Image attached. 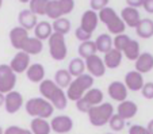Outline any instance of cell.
<instances>
[{
	"mask_svg": "<svg viewBox=\"0 0 153 134\" xmlns=\"http://www.w3.org/2000/svg\"><path fill=\"white\" fill-rule=\"evenodd\" d=\"M75 35L76 38H77L79 41L81 42H87V41H91V34H88L87 31H84L83 29H80V27H77V29L75 30Z\"/></svg>",
	"mask_w": 153,
	"mask_h": 134,
	"instance_id": "40",
	"label": "cell"
},
{
	"mask_svg": "<svg viewBox=\"0 0 153 134\" xmlns=\"http://www.w3.org/2000/svg\"><path fill=\"white\" fill-rule=\"evenodd\" d=\"M48 1H49V0H31V1H29L30 3L29 10L35 16H37V15H45L46 14Z\"/></svg>",
	"mask_w": 153,
	"mask_h": 134,
	"instance_id": "34",
	"label": "cell"
},
{
	"mask_svg": "<svg viewBox=\"0 0 153 134\" xmlns=\"http://www.w3.org/2000/svg\"><path fill=\"white\" fill-rule=\"evenodd\" d=\"M75 8V1L73 0H49L46 6V16L56 21L64 18L65 15L71 14Z\"/></svg>",
	"mask_w": 153,
	"mask_h": 134,
	"instance_id": "6",
	"label": "cell"
},
{
	"mask_svg": "<svg viewBox=\"0 0 153 134\" xmlns=\"http://www.w3.org/2000/svg\"><path fill=\"white\" fill-rule=\"evenodd\" d=\"M18 22H19V26L22 27V29L27 30V31L34 30V27L37 26V23H38L37 16L27 8L22 10V11L19 12V15H18Z\"/></svg>",
	"mask_w": 153,
	"mask_h": 134,
	"instance_id": "21",
	"label": "cell"
},
{
	"mask_svg": "<svg viewBox=\"0 0 153 134\" xmlns=\"http://www.w3.org/2000/svg\"><path fill=\"white\" fill-rule=\"evenodd\" d=\"M52 29H53V33L56 34H61V35H65L69 33L71 30V22L68 18H60V19H56L53 21L52 23Z\"/></svg>",
	"mask_w": 153,
	"mask_h": 134,
	"instance_id": "33",
	"label": "cell"
},
{
	"mask_svg": "<svg viewBox=\"0 0 153 134\" xmlns=\"http://www.w3.org/2000/svg\"><path fill=\"white\" fill-rule=\"evenodd\" d=\"M27 79L31 83L35 84H41V83L45 80V68L42 64L39 62H35V64H30L29 69L26 70Z\"/></svg>",
	"mask_w": 153,
	"mask_h": 134,
	"instance_id": "22",
	"label": "cell"
},
{
	"mask_svg": "<svg viewBox=\"0 0 153 134\" xmlns=\"http://www.w3.org/2000/svg\"><path fill=\"white\" fill-rule=\"evenodd\" d=\"M122 58H123L122 52H119V50H117L113 47V49H111L108 53H106L103 57V62H104L106 69L107 68H108V69H117V68L121 65Z\"/></svg>",
	"mask_w": 153,
	"mask_h": 134,
	"instance_id": "23",
	"label": "cell"
},
{
	"mask_svg": "<svg viewBox=\"0 0 153 134\" xmlns=\"http://www.w3.org/2000/svg\"><path fill=\"white\" fill-rule=\"evenodd\" d=\"M141 93H142V96H144L145 99H148V100L153 99V83L152 81L145 83L144 87H142V90H141Z\"/></svg>",
	"mask_w": 153,
	"mask_h": 134,
	"instance_id": "38",
	"label": "cell"
},
{
	"mask_svg": "<svg viewBox=\"0 0 153 134\" xmlns=\"http://www.w3.org/2000/svg\"><path fill=\"white\" fill-rule=\"evenodd\" d=\"M4 106H6V111L8 114H15L22 108L23 106V96L22 93L18 92V91H11L6 95V99H4Z\"/></svg>",
	"mask_w": 153,
	"mask_h": 134,
	"instance_id": "13",
	"label": "cell"
},
{
	"mask_svg": "<svg viewBox=\"0 0 153 134\" xmlns=\"http://www.w3.org/2000/svg\"><path fill=\"white\" fill-rule=\"evenodd\" d=\"M125 85H126L127 91H141L142 87H144V77H142L141 73H138L137 70H130L125 75Z\"/></svg>",
	"mask_w": 153,
	"mask_h": 134,
	"instance_id": "18",
	"label": "cell"
},
{
	"mask_svg": "<svg viewBox=\"0 0 153 134\" xmlns=\"http://www.w3.org/2000/svg\"><path fill=\"white\" fill-rule=\"evenodd\" d=\"M94 81H95V79L88 73H84L79 77H75L72 80V83L69 84V87L67 88V92H65L68 100H73V102L80 100L84 96V93L92 88Z\"/></svg>",
	"mask_w": 153,
	"mask_h": 134,
	"instance_id": "2",
	"label": "cell"
},
{
	"mask_svg": "<svg viewBox=\"0 0 153 134\" xmlns=\"http://www.w3.org/2000/svg\"><path fill=\"white\" fill-rule=\"evenodd\" d=\"M136 33L140 38H144V39L152 38L153 37V21L149 19V18L141 19L138 26L136 27Z\"/></svg>",
	"mask_w": 153,
	"mask_h": 134,
	"instance_id": "27",
	"label": "cell"
},
{
	"mask_svg": "<svg viewBox=\"0 0 153 134\" xmlns=\"http://www.w3.org/2000/svg\"><path fill=\"white\" fill-rule=\"evenodd\" d=\"M153 69V54L149 52H144L140 54V57L136 60V69L138 73H149Z\"/></svg>",
	"mask_w": 153,
	"mask_h": 134,
	"instance_id": "20",
	"label": "cell"
},
{
	"mask_svg": "<svg viewBox=\"0 0 153 134\" xmlns=\"http://www.w3.org/2000/svg\"><path fill=\"white\" fill-rule=\"evenodd\" d=\"M53 34V29H52V23H49L48 21H41L37 23V26L34 27V35L37 39L39 41H45L49 39Z\"/></svg>",
	"mask_w": 153,
	"mask_h": 134,
	"instance_id": "24",
	"label": "cell"
},
{
	"mask_svg": "<svg viewBox=\"0 0 153 134\" xmlns=\"http://www.w3.org/2000/svg\"><path fill=\"white\" fill-rule=\"evenodd\" d=\"M122 54H125V57H126L129 61H134L136 62V60L140 57V54H141V50H140V44L136 41V39H131V41L129 42V45L126 46V49L122 52Z\"/></svg>",
	"mask_w": 153,
	"mask_h": 134,
	"instance_id": "32",
	"label": "cell"
},
{
	"mask_svg": "<svg viewBox=\"0 0 153 134\" xmlns=\"http://www.w3.org/2000/svg\"><path fill=\"white\" fill-rule=\"evenodd\" d=\"M41 98L46 99L50 104L54 107V110H65L68 106V98L65 91L58 88L53 80L45 79L39 84Z\"/></svg>",
	"mask_w": 153,
	"mask_h": 134,
	"instance_id": "1",
	"label": "cell"
},
{
	"mask_svg": "<svg viewBox=\"0 0 153 134\" xmlns=\"http://www.w3.org/2000/svg\"><path fill=\"white\" fill-rule=\"evenodd\" d=\"M127 7H131V8H136L138 10L140 7H142L144 4V0H127Z\"/></svg>",
	"mask_w": 153,
	"mask_h": 134,
	"instance_id": "42",
	"label": "cell"
},
{
	"mask_svg": "<svg viewBox=\"0 0 153 134\" xmlns=\"http://www.w3.org/2000/svg\"><path fill=\"white\" fill-rule=\"evenodd\" d=\"M72 76L69 75V72H68L67 69H58L57 72L54 73V79H53V81L56 83V85H57L58 88H61V90H65V88L69 87V84L72 83Z\"/></svg>",
	"mask_w": 153,
	"mask_h": 134,
	"instance_id": "30",
	"label": "cell"
},
{
	"mask_svg": "<svg viewBox=\"0 0 153 134\" xmlns=\"http://www.w3.org/2000/svg\"><path fill=\"white\" fill-rule=\"evenodd\" d=\"M130 41H131V38H130L127 34H125V33L123 34L115 35V37H114V41H113V47L117 50H119V52H123Z\"/></svg>",
	"mask_w": 153,
	"mask_h": 134,
	"instance_id": "35",
	"label": "cell"
},
{
	"mask_svg": "<svg viewBox=\"0 0 153 134\" xmlns=\"http://www.w3.org/2000/svg\"><path fill=\"white\" fill-rule=\"evenodd\" d=\"M88 119H90V123L95 127H102V126L107 125L110 118L114 115V107L111 103L108 102H103L102 104L95 106L92 107L88 113Z\"/></svg>",
	"mask_w": 153,
	"mask_h": 134,
	"instance_id": "5",
	"label": "cell"
},
{
	"mask_svg": "<svg viewBox=\"0 0 153 134\" xmlns=\"http://www.w3.org/2000/svg\"><path fill=\"white\" fill-rule=\"evenodd\" d=\"M129 134H149V133H148L146 127H144V126H141V125H133V126H130Z\"/></svg>",
	"mask_w": 153,
	"mask_h": 134,
	"instance_id": "41",
	"label": "cell"
},
{
	"mask_svg": "<svg viewBox=\"0 0 153 134\" xmlns=\"http://www.w3.org/2000/svg\"><path fill=\"white\" fill-rule=\"evenodd\" d=\"M25 108H26V113L30 117L41 118V119H48L54 113V107L43 98H31V99H29Z\"/></svg>",
	"mask_w": 153,
	"mask_h": 134,
	"instance_id": "4",
	"label": "cell"
},
{
	"mask_svg": "<svg viewBox=\"0 0 153 134\" xmlns=\"http://www.w3.org/2000/svg\"><path fill=\"white\" fill-rule=\"evenodd\" d=\"M30 131L33 134H50L52 133L50 122L48 119L33 118V121L30 122Z\"/></svg>",
	"mask_w": 153,
	"mask_h": 134,
	"instance_id": "25",
	"label": "cell"
},
{
	"mask_svg": "<svg viewBox=\"0 0 153 134\" xmlns=\"http://www.w3.org/2000/svg\"><path fill=\"white\" fill-rule=\"evenodd\" d=\"M16 85V75L12 72L10 65L0 64V92L7 95L15 90Z\"/></svg>",
	"mask_w": 153,
	"mask_h": 134,
	"instance_id": "9",
	"label": "cell"
},
{
	"mask_svg": "<svg viewBox=\"0 0 153 134\" xmlns=\"http://www.w3.org/2000/svg\"><path fill=\"white\" fill-rule=\"evenodd\" d=\"M4 134H33L30 130L27 129H23L20 126H10L4 130Z\"/></svg>",
	"mask_w": 153,
	"mask_h": 134,
	"instance_id": "39",
	"label": "cell"
},
{
	"mask_svg": "<svg viewBox=\"0 0 153 134\" xmlns=\"http://www.w3.org/2000/svg\"><path fill=\"white\" fill-rule=\"evenodd\" d=\"M4 99H6V95H3V93L0 92V107L4 106Z\"/></svg>",
	"mask_w": 153,
	"mask_h": 134,
	"instance_id": "45",
	"label": "cell"
},
{
	"mask_svg": "<svg viewBox=\"0 0 153 134\" xmlns=\"http://www.w3.org/2000/svg\"><path fill=\"white\" fill-rule=\"evenodd\" d=\"M103 92H102L99 88H91L88 90L85 93H84V96L81 98L80 100L76 102V107L80 113H88L92 107L95 106H99L103 103Z\"/></svg>",
	"mask_w": 153,
	"mask_h": 134,
	"instance_id": "7",
	"label": "cell"
},
{
	"mask_svg": "<svg viewBox=\"0 0 153 134\" xmlns=\"http://www.w3.org/2000/svg\"><path fill=\"white\" fill-rule=\"evenodd\" d=\"M27 38H29V31L22 29L20 26L12 27L10 31V42H11L12 47L18 49L19 52L23 49V45L27 41Z\"/></svg>",
	"mask_w": 153,
	"mask_h": 134,
	"instance_id": "15",
	"label": "cell"
},
{
	"mask_svg": "<svg viewBox=\"0 0 153 134\" xmlns=\"http://www.w3.org/2000/svg\"><path fill=\"white\" fill-rule=\"evenodd\" d=\"M106 134H113V133H106Z\"/></svg>",
	"mask_w": 153,
	"mask_h": 134,
	"instance_id": "48",
	"label": "cell"
},
{
	"mask_svg": "<svg viewBox=\"0 0 153 134\" xmlns=\"http://www.w3.org/2000/svg\"><path fill=\"white\" fill-rule=\"evenodd\" d=\"M8 65L15 75L25 73L30 67V56L20 50V52H18L16 54L12 57V60L10 61Z\"/></svg>",
	"mask_w": 153,
	"mask_h": 134,
	"instance_id": "12",
	"label": "cell"
},
{
	"mask_svg": "<svg viewBox=\"0 0 153 134\" xmlns=\"http://www.w3.org/2000/svg\"><path fill=\"white\" fill-rule=\"evenodd\" d=\"M94 42H95L96 50L103 53V54L108 53L113 49V38H111L110 34H100Z\"/></svg>",
	"mask_w": 153,
	"mask_h": 134,
	"instance_id": "29",
	"label": "cell"
},
{
	"mask_svg": "<svg viewBox=\"0 0 153 134\" xmlns=\"http://www.w3.org/2000/svg\"><path fill=\"white\" fill-rule=\"evenodd\" d=\"M108 96L118 103H122L127 99V88L122 81H113L107 88Z\"/></svg>",
	"mask_w": 153,
	"mask_h": 134,
	"instance_id": "17",
	"label": "cell"
},
{
	"mask_svg": "<svg viewBox=\"0 0 153 134\" xmlns=\"http://www.w3.org/2000/svg\"><path fill=\"white\" fill-rule=\"evenodd\" d=\"M68 72L72 77H79V76L85 73V61L80 57H75L71 60L69 65H68Z\"/></svg>",
	"mask_w": 153,
	"mask_h": 134,
	"instance_id": "28",
	"label": "cell"
},
{
	"mask_svg": "<svg viewBox=\"0 0 153 134\" xmlns=\"http://www.w3.org/2000/svg\"><path fill=\"white\" fill-rule=\"evenodd\" d=\"M108 126H110V129L113 131H121L125 127V121L119 117L118 114H114L110 118V121H108Z\"/></svg>",
	"mask_w": 153,
	"mask_h": 134,
	"instance_id": "36",
	"label": "cell"
},
{
	"mask_svg": "<svg viewBox=\"0 0 153 134\" xmlns=\"http://www.w3.org/2000/svg\"><path fill=\"white\" fill-rule=\"evenodd\" d=\"M137 113H138V106L131 100H125V102L119 103L118 107H117V114L123 121L134 118L137 115Z\"/></svg>",
	"mask_w": 153,
	"mask_h": 134,
	"instance_id": "19",
	"label": "cell"
},
{
	"mask_svg": "<svg viewBox=\"0 0 153 134\" xmlns=\"http://www.w3.org/2000/svg\"><path fill=\"white\" fill-rule=\"evenodd\" d=\"M0 134H4V130H3V127L0 126Z\"/></svg>",
	"mask_w": 153,
	"mask_h": 134,
	"instance_id": "46",
	"label": "cell"
},
{
	"mask_svg": "<svg viewBox=\"0 0 153 134\" xmlns=\"http://www.w3.org/2000/svg\"><path fill=\"white\" fill-rule=\"evenodd\" d=\"M49 52H50V57L54 61H62V60H65V57L68 54L65 35L53 33L52 37L49 38Z\"/></svg>",
	"mask_w": 153,
	"mask_h": 134,
	"instance_id": "8",
	"label": "cell"
},
{
	"mask_svg": "<svg viewBox=\"0 0 153 134\" xmlns=\"http://www.w3.org/2000/svg\"><path fill=\"white\" fill-rule=\"evenodd\" d=\"M146 130H148V133H149V134H153V119H150L149 122H148Z\"/></svg>",
	"mask_w": 153,
	"mask_h": 134,
	"instance_id": "44",
	"label": "cell"
},
{
	"mask_svg": "<svg viewBox=\"0 0 153 134\" xmlns=\"http://www.w3.org/2000/svg\"><path fill=\"white\" fill-rule=\"evenodd\" d=\"M121 19L125 23V26L131 27V29H136L138 26V23L141 22V14H140L138 10L131 8V7H125L121 11Z\"/></svg>",
	"mask_w": 153,
	"mask_h": 134,
	"instance_id": "16",
	"label": "cell"
},
{
	"mask_svg": "<svg viewBox=\"0 0 153 134\" xmlns=\"http://www.w3.org/2000/svg\"><path fill=\"white\" fill-rule=\"evenodd\" d=\"M99 23V18H98V12L92 11V10H87L84 11L83 16L80 21V29H83L84 31H87L88 34L92 35V33L96 30Z\"/></svg>",
	"mask_w": 153,
	"mask_h": 134,
	"instance_id": "14",
	"label": "cell"
},
{
	"mask_svg": "<svg viewBox=\"0 0 153 134\" xmlns=\"http://www.w3.org/2000/svg\"><path fill=\"white\" fill-rule=\"evenodd\" d=\"M98 18H99V21L106 24V27L110 34L119 35V34H123L125 33L126 26H125V23L122 22L121 16H119L115 12V10L111 8V7H106V8H103L102 11H99Z\"/></svg>",
	"mask_w": 153,
	"mask_h": 134,
	"instance_id": "3",
	"label": "cell"
},
{
	"mask_svg": "<svg viewBox=\"0 0 153 134\" xmlns=\"http://www.w3.org/2000/svg\"><path fill=\"white\" fill-rule=\"evenodd\" d=\"M50 127L57 134H67L73 129V119L68 115H57L50 121Z\"/></svg>",
	"mask_w": 153,
	"mask_h": 134,
	"instance_id": "11",
	"label": "cell"
},
{
	"mask_svg": "<svg viewBox=\"0 0 153 134\" xmlns=\"http://www.w3.org/2000/svg\"><path fill=\"white\" fill-rule=\"evenodd\" d=\"M108 0H91L90 1V10H92V11L95 12H99L102 11L103 8H106V7H108Z\"/></svg>",
	"mask_w": 153,
	"mask_h": 134,
	"instance_id": "37",
	"label": "cell"
},
{
	"mask_svg": "<svg viewBox=\"0 0 153 134\" xmlns=\"http://www.w3.org/2000/svg\"><path fill=\"white\" fill-rule=\"evenodd\" d=\"M43 50V42L37 39L35 37H29L27 41L25 42L22 52H25L29 56H37Z\"/></svg>",
	"mask_w": 153,
	"mask_h": 134,
	"instance_id": "26",
	"label": "cell"
},
{
	"mask_svg": "<svg viewBox=\"0 0 153 134\" xmlns=\"http://www.w3.org/2000/svg\"><path fill=\"white\" fill-rule=\"evenodd\" d=\"M85 61V70H88V75L92 77H102L106 73V67H104L103 58L98 54L92 56L90 58L84 60Z\"/></svg>",
	"mask_w": 153,
	"mask_h": 134,
	"instance_id": "10",
	"label": "cell"
},
{
	"mask_svg": "<svg viewBox=\"0 0 153 134\" xmlns=\"http://www.w3.org/2000/svg\"><path fill=\"white\" fill-rule=\"evenodd\" d=\"M77 53H79V56H80V58H83V60H87V58H90V57H92V56H95L96 53H98L95 42L94 41L81 42L77 47Z\"/></svg>",
	"mask_w": 153,
	"mask_h": 134,
	"instance_id": "31",
	"label": "cell"
},
{
	"mask_svg": "<svg viewBox=\"0 0 153 134\" xmlns=\"http://www.w3.org/2000/svg\"><path fill=\"white\" fill-rule=\"evenodd\" d=\"M142 7H144V10L148 14H153V0H144Z\"/></svg>",
	"mask_w": 153,
	"mask_h": 134,
	"instance_id": "43",
	"label": "cell"
},
{
	"mask_svg": "<svg viewBox=\"0 0 153 134\" xmlns=\"http://www.w3.org/2000/svg\"><path fill=\"white\" fill-rule=\"evenodd\" d=\"M1 6H3V0H0V8H1Z\"/></svg>",
	"mask_w": 153,
	"mask_h": 134,
	"instance_id": "47",
	"label": "cell"
}]
</instances>
